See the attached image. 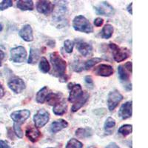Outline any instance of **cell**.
Masks as SVG:
<instances>
[{
	"label": "cell",
	"mask_w": 148,
	"mask_h": 148,
	"mask_svg": "<svg viewBox=\"0 0 148 148\" xmlns=\"http://www.w3.org/2000/svg\"><path fill=\"white\" fill-rule=\"evenodd\" d=\"M50 59L52 64L53 72V75L62 80V82H67V78L66 76V67L67 63L65 60L62 58L60 55L57 52L51 53L50 54Z\"/></svg>",
	"instance_id": "obj_1"
},
{
	"label": "cell",
	"mask_w": 148,
	"mask_h": 148,
	"mask_svg": "<svg viewBox=\"0 0 148 148\" xmlns=\"http://www.w3.org/2000/svg\"><path fill=\"white\" fill-rule=\"evenodd\" d=\"M73 27L76 31L85 34H91L93 32V27L91 25L90 22L82 15H79L73 18Z\"/></svg>",
	"instance_id": "obj_2"
},
{
	"label": "cell",
	"mask_w": 148,
	"mask_h": 148,
	"mask_svg": "<svg viewBox=\"0 0 148 148\" xmlns=\"http://www.w3.org/2000/svg\"><path fill=\"white\" fill-rule=\"evenodd\" d=\"M110 48L113 55V59L117 62H121L130 56V52L126 48H121L115 43H110Z\"/></svg>",
	"instance_id": "obj_3"
},
{
	"label": "cell",
	"mask_w": 148,
	"mask_h": 148,
	"mask_svg": "<svg viewBox=\"0 0 148 148\" xmlns=\"http://www.w3.org/2000/svg\"><path fill=\"white\" fill-rule=\"evenodd\" d=\"M27 57V51L22 46L14 47L10 50V59L16 63H22Z\"/></svg>",
	"instance_id": "obj_4"
},
{
	"label": "cell",
	"mask_w": 148,
	"mask_h": 148,
	"mask_svg": "<svg viewBox=\"0 0 148 148\" xmlns=\"http://www.w3.org/2000/svg\"><path fill=\"white\" fill-rule=\"evenodd\" d=\"M50 119V114L45 109H41L34 116V121L35 127L37 128L43 127L46 125Z\"/></svg>",
	"instance_id": "obj_5"
},
{
	"label": "cell",
	"mask_w": 148,
	"mask_h": 148,
	"mask_svg": "<svg viewBox=\"0 0 148 148\" xmlns=\"http://www.w3.org/2000/svg\"><path fill=\"white\" fill-rule=\"evenodd\" d=\"M123 96L118 90H113L110 92L108 96V107L110 111L114 110L119 104L123 100Z\"/></svg>",
	"instance_id": "obj_6"
},
{
	"label": "cell",
	"mask_w": 148,
	"mask_h": 148,
	"mask_svg": "<svg viewBox=\"0 0 148 148\" xmlns=\"http://www.w3.org/2000/svg\"><path fill=\"white\" fill-rule=\"evenodd\" d=\"M68 88H70V94L69 97H68V101L70 102H76L84 95V92H83L81 84H70L68 85Z\"/></svg>",
	"instance_id": "obj_7"
},
{
	"label": "cell",
	"mask_w": 148,
	"mask_h": 148,
	"mask_svg": "<svg viewBox=\"0 0 148 148\" xmlns=\"http://www.w3.org/2000/svg\"><path fill=\"white\" fill-rule=\"evenodd\" d=\"M9 88L15 93H20L25 89V83L21 78L14 77L9 80L8 83Z\"/></svg>",
	"instance_id": "obj_8"
},
{
	"label": "cell",
	"mask_w": 148,
	"mask_h": 148,
	"mask_svg": "<svg viewBox=\"0 0 148 148\" xmlns=\"http://www.w3.org/2000/svg\"><path fill=\"white\" fill-rule=\"evenodd\" d=\"M96 14L99 15L110 16H113L115 13V10L112 5H110L108 2H101L100 4L94 8Z\"/></svg>",
	"instance_id": "obj_9"
},
{
	"label": "cell",
	"mask_w": 148,
	"mask_h": 148,
	"mask_svg": "<svg viewBox=\"0 0 148 148\" xmlns=\"http://www.w3.org/2000/svg\"><path fill=\"white\" fill-rule=\"evenodd\" d=\"M30 112L28 110H21L13 112L10 115V117L14 121V123L22 125L25 121H26L30 117Z\"/></svg>",
	"instance_id": "obj_10"
},
{
	"label": "cell",
	"mask_w": 148,
	"mask_h": 148,
	"mask_svg": "<svg viewBox=\"0 0 148 148\" xmlns=\"http://www.w3.org/2000/svg\"><path fill=\"white\" fill-rule=\"evenodd\" d=\"M54 5L50 1H38L36 4V10L40 14L48 15L53 11Z\"/></svg>",
	"instance_id": "obj_11"
},
{
	"label": "cell",
	"mask_w": 148,
	"mask_h": 148,
	"mask_svg": "<svg viewBox=\"0 0 148 148\" xmlns=\"http://www.w3.org/2000/svg\"><path fill=\"white\" fill-rule=\"evenodd\" d=\"M96 75L99 76H104V77H108L113 75V67L109 64H101L100 65L97 66L95 67L94 71Z\"/></svg>",
	"instance_id": "obj_12"
},
{
	"label": "cell",
	"mask_w": 148,
	"mask_h": 148,
	"mask_svg": "<svg viewBox=\"0 0 148 148\" xmlns=\"http://www.w3.org/2000/svg\"><path fill=\"white\" fill-rule=\"evenodd\" d=\"M25 135L27 138L32 142H36L39 140L42 136V133L39 131L38 128L32 125H28L26 128Z\"/></svg>",
	"instance_id": "obj_13"
},
{
	"label": "cell",
	"mask_w": 148,
	"mask_h": 148,
	"mask_svg": "<svg viewBox=\"0 0 148 148\" xmlns=\"http://www.w3.org/2000/svg\"><path fill=\"white\" fill-rule=\"evenodd\" d=\"M132 105L133 101H129L121 105L119 112V115L122 119H127L132 116Z\"/></svg>",
	"instance_id": "obj_14"
},
{
	"label": "cell",
	"mask_w": 148,
	"mask_h": 148,
	"mask_svg": "<svg viewBox=\"0 0 148 148\" xmlns=\"http://www.w3.org/2000/svg\"><path fill=\"white\" fill-rule=\"evenodd\" d=\"M20 37L25 42H30L34 40V34L33 29L30 25H25L21 28L18 33Z\"/></svg>",
	"instance_id": "obj_15"
},
{
	"label": "cell",
	"mask_w": 148,
	"mask_h": 148,
	"mask_svg": "<svg viewBox=\"0 0 148 148\" xmlns=\"http://www.w3.org/2000/svg\"><path fill=\"white\" fill-rule=\"evenodd\" d=\"M76 48L79 51V52L84 57H87L92 53V45L89 43L84 42V41H79L77 42V45H76Z\"/></svg>",
	"instance_id": "obj_16"
},
{
	"label": "cell",
	"mask_w": 148,
	"mask_h": 148,
	"mask_svg": "<svg viewBox=\"0 0 148 148\" xmlns=\"http://www.w3.org/2000/svg\"><path fill=\"white\" fill-rule=\"evenodd\" d=\"M68 127V123L64 119H59L53 121L51 125V131L53 133H56Z\"/></svg>",
	"instance_id": "obj_17"
},
{
	"label": "cell",
	"mask_w": 148,
	"mask_h": 148,
	"mask_svg": "<svg viewBox=\"0 0 148 148\" xmlns=\"http://www.w3.org/2000/svg\"><path fill=\"white\" fill-rule=\"evenodd\" d=\"M67 104L64 99H62L60 102L54 105L53 108L54 114L57 115V116H62L67 112Z\"/></svg>",
	"instance_id": "obj_18"
},
{
	"label": "cell",
	"mask_w": 148,
	"mask_h": 148,
	"mask_svg": "<svg viewBox=\"0 0 148 148\" xmlns=\"http://www.w3.org/2000/svg\"><path fill=\"white\" fill-rule=\"evenodd\" d=\"M62 93H54V92H51L48 93L45 101H47L49 105H56L59 102H60L62 100Z\"/></svg>",
	"instance_id": "obj_19"
},
{
	"label": "cell",
	"mask_w": 148,
	"mask_h": 148,
	"mask_svg": "<svg viewBox=\"0 0 148 148\" xmlns=\"http://www.w3.org/2000/svg\"><path fill=\"white\" fill-rule=\"evenodd\" d=\"M93 130L90 127H81L76 130V136L79 138H87L92 136Z\"/></svg>",
	"instance_id": "obj_20"
},
{
	"label": "cell",
	"mask_w": 148,
	"mask_h": 148,
	"mask_svg": "<svg viewBox=\"0 0 148 148\" xmlns=\"http://www.w3.org/2000/svg\"><path fill=\"white\" fill-rule=\"evenodd\" d=\"M16 6L21 10H33L34 8L32 0H19L17 2Z\"/></svg>",
	"instance_id": "obj_21"
},
{
	"label": "cell",
	"mask_w": 148,
	"mask_h": 148,
	"mask_svg": "<svg viewBox=\"0 0 148 148\" xmlns=\"http://www.w3.org/2000/svg\"><path fill=\"white\" fill-rule=\"evenodd\" d=\"M89 99V94H88L87 92H84V95L82 96V97L80 98L79 100L76 101V102H74L73 105L71 108V110L72 112H76V111L79 110L87 102L88 99Z\"/></svg>",
	"instance_id": "obj_22"
},
{
	"label": "cell",
	"mask_w": 148,
	"mask_h": 148,
	"mask_svg": "<svg viewBox=\"0 0 148 148\" xmlns=\"http://www.w3.org/2000/svg\"><path fill=\"white\" fill-rule=\"evenodd\" d=\"M49 93V89L47 87L45 86L42 89L39 90V92L36 93V100L39 104H43L45 101L46 98H47V95Z\"/></svg>",
	"instance_id": "obj_23"
},
{
	"label": "cell",
	"mask_w": 148,
	"mask_h": 148,
	"mask_svg": "<svg viewBox=\"0 0 148 148\" xmlns=\"http://www.w3.org/2000/svg\"><path fill=\"white\" fill-rule=\"evenodd\" d=\"M115 126H116V121H115L114 119L111 118V117H108L106 119V121H105V122H104V129L106 134H112Z\"/></svg>",
	"instance_id": "obj_24"
},
{
	"label": "cell",
	"mask_w": 148,
	"mask_h": 148,
	"mask_svg": "<svg viewBox=\"0 0 148 148\" xmlns=\"http://www.w3.org/2000/svg\"><path fill=\"white\" fill-rule=\"evenodd\" d=\"M113 34V27L110 24H107L103 27L101 32V37L102 39H110Z\"/></svg>",
	"instance_id": "obj_25"
},
{
	"label": "cell",
	"mask_w": 148,
	"mask_h": 148,
	"mask_svg": "<svg viewBox=\"0 0 148 148\" xmlns=\"http://www.w3.org/2000/svg\"><path fill=\"white\" fill-rule=\"evenodd\" d=\"M39 58V51L38 49L30 48V55H29L27 63L28 64H35Z\"/></svg>",
	"instance_id": "obj_26"
},
{
	"label": "cell",
	"mask_w": 148,
	"mask_h": 148,
	"mask_svg": "<svg viewBox=\"0 0 148 148\" xmlns=\"http://www.w3.org/2000/svg\"><path fill=\"white\" fill-rule=\"evenodd\" d=\"M39 71L43 73H47L50 71L51 66H50L48 61L45 57H42V59H40V62H39Z\"/></svg>",
	"instance_id": "obj_27"
},
{
	"label": "cell",
	"mask_w": 148,
	"mask_h": 148,
	"mask_svg": "<svg viewBox=\"0 0 148 148\" xmlns=\"http://www.w3.org/2000/svg\"><path fill=\"white\" fill-rule=\"evenodd\" d=\"M118 73L119 79L122 82H127L129 80V74L125 71L124 66L119 65L118 67Z\"/></svg>",
	"instance_id": "obj_28"
},
{
	"label": "cell",
	"mask_w": 148,
	"mask_h": 148,
	"mask_svg": "<svg viewBox=\"0 0 148 148\" xmlns=\"http://www.w3.org/2000/svg\"><path fill=\"white\" fill-rule=\"evenodd\" d=\"M133 130V125H124L119 129V133L121 134L123 136H127L132 133Z\"/></svg>",
	"instance_id": "obj_29"
},
{
	"label": "cell",
	"mask_w": 148,
	"mask_h": 148,
	"mask_svg": "<svg viewBox=\"0 0 148 148\" xmlns=\"http://www.w3.org/2000/svg\"><path fill=\"white\" fill-rule=\"evenodd\" d=\"M83 145L81 141L76 138H71L67 141L66 148H82Z\"/></svg>",
	"instance_id": "obj_30"
},
{
	"label": "cell",
	"mask_w": 148,
	"mask_h": 148,
	"mask_svg": "<svg viewBox=\"0 0 148 148\" xmlns=\"http://www.w3.org/2000/svg\"><path fill=\"white\" fill-rule=\"evenodd\" d=\"M101 61V59L100 58H98V57H95V58H92V59H90V60L87 61L84 64V68L86 70H88L91 67H92L93 66L96 65V64H98L99 62H100Z\"/></svg>",
	"instance_id": "obj_31"
},
{
	"label": "cell",
	"mask_w": 148,
	"mask_h": 148,
	"mask_svg": "<svg viewBox=\"0 0 148 148\" xmlns=\"http://www.w3.org/2000/svg\"><path fill=\"white\" fill-rule=\"evenodd\" d=\"M73 47L74 42L70 40V39H67V40L64 41V47L66 52L68 53H71L73 52Z\"/></svg>",
	"instance_id": "obj_32"
},
{
	"label": "cell",
	"mask_w": 148,
	"mask_h": 148,
	"mask_svg": "<svg viewBox=\"0 0 148 148\" xmlns=\"http://www.w3.org/2000/svg\"><path fill=\"white\" fill-rule=\"evenodd\" d=\"M13 6V1L10 0H4L2 2H0V11L5 10L8 8Z\"/></svg>",
	"instance_id": "obj_33"
},
{
	"label": "cell",
	"mask_w": 148,
	"mask_h": 148,
	"mask_svg": "<svg viewBox=\"0 0 148 148\" xmlns=\"http://www.w3.org/2000/svg\"><path fill=\"white\" fill-rule=\"evenodd\" d=\"M14 133L16 135V136L19 138H22L23 137V132L22 130V128H21V125H17L16 123L14 124Z\"/></svg>",
	"instance_id": "obj_34"
},
{
	"label": "cell",
	"mask_w": 148,
	"mask_h": 148,
	"mask_svg": "<svg viewBox=\"0 0 148 148\" xmlns=\"http://www.w3.org/2000/svg\"><path fill=\"white\" fill-rule=\"evenodd\" d=\"M84 82H85L86 84L88 85V88H93V86H94V84H93V80H92V77L90 76H87L84 78Z\"/></svg>",
	"instance_id": "obj_35"
},
{
	"label": "cell",
	"mask_w": 148,
	"mask_h": 148,
	"mask_svg": "<svg viewBox=\"0 0 148 148\" xmlns=\"http://www.w3.org/2000/svg\"><path fill=\"white\" fill-rule=\"evenodd\" d=\"M73 69L76 71V72H80V71H82L83 68L81 66V64H80V63H79L78 61H76V62H74L73 64Z\"/></svg>",
	"instance_id": "obj_36"
},
{
	"label": "cell",
	"mask_w": 148,
	"mask_h": 148,
	"mask_svg": "<svg viewBox=\"0 0 148 148\" xmlns=\"http://www.w3.org/2000/svg\"><path fill=\"white\" fill-rule=\"evenodd\" d=\"M103 23H104V19L102 18L97 17L94 19V25L96 27H100V26L102 25Z\"/></svg>",
	"instance_id": "obj_37"
},
{
	"label": "cell",
	"mask_w": 148,
	"mask_h": 148,
	"mask_svg": "<svg viewBox=\"0 0 148 148\" xmlns=\"http://www.w3.org/2000/svg\"><path fill=\"white\" fill-rule=\"evenodd\" d=\"M125 69L127 70L129 72L132 73V62H127L126 64H125Z\"/></svg>",
	"instance_id": "obj_38"
},
{
	"label": "cell",
	"mask_w": 148,
	"mask_h": 148,
	"mask_svg": "<svg viewBox=\"0 0 148 148\" xmlns=\"http://www.w3.org/2000/svg\"><path fill=\"white\" fill-rule=\"evenodd\" d=\"M0 148H10V146L8 145L7 142L2 141V140H0Z\"/></svg>",
	"instance_id": "obj_39"
},
{
	"label": "cell",
	"mask_w": 148,
	"mask_h": 148,
	"mask_svg": "<svg viewBox=\"0 0 148 148\" xmlns=\"http://www.w3.org/2000/svg\"><path fill=\"white\" fill-rule=\"evenodd\" d=\"M106 148H120L118 145H116V143L115 142H111L110 143L108 146L106 147Z\"/></svg>",
	"instance_id": "obj_40"
},
{
	"label": "cell",
	"mask_w": 148,
	"mask_h": 148,
	"mask_svg": "<svg viewBox=\"0 0 148 148\" xmlns=\"http://www.w3.org/2000/svg\"><path fill=\"white\" fill-rule=\"evenodd\" d=\"M5 96V90H4L3 86L0 83V99H2Z\"/></svg>",
	"instance_id": "obj_41"
},
{
	"label": "cell",
	"mask_w": 148,
	"mask_h": 148,
	"mask_svg": "<svg viewBox=\"0 0 148 148\" xmlns=\"http://www.w3.org/2000/svg\"><path fill=\"white\" fill-rule=\"evenodd\" d=\"M4 58H5V53L2 50H0V67L2 66V62Z\"/></svg>",
	"instance_id": "obj_42"
},
{
	"label": "cell",
	"mask_w": 148,
	"mask_h": 148,
	"mask_svg": "<svg viewBox=\"0 0 148 148\" xmlns=\"http://www.w3.org/2000/svg\"><path fill=\"white\" fill-rule=\"evenodd\" d=\"M132 6H133V3H130V4L129 5H128V7H127V11L129 12L130 14H133V12H132Z\"/></svg>",
	"instance_id": "obj_43"
},
{
	"label": "cell",
	"mask_w": 148,
	"mask_h": 148,
	"mask_svg": "<svg viewBox=\"0 0 148 148\" xmlns=\"http://www.w3.org/2000/svg\"><path fill=\"white\" fill-rule=\"evenodd\" d=\"M2 29H3V26H2V24H0V31H2Z\"/></svg>",
	"instance_id": "obj_44"
},
{
	"label": "cell",
	"mask_w": 148,
	"mask_h": 148,
	"mask_svg": "<svg viewBox=\"0 0 148 148\" xmlns=\"http://www.w3.org/2000/svg\"><path fill=\"white\" fill-rule=\"evenodd\" d=\"M48 148H59V147H48Z\"/></svg>",
	"instance_id": "obj_45"
},
{
	"label": "cell",
	"mask_w": 148,
	"mask_h": 148,
	"mask_svg": "<svg viewBox=\"0 0 148 148\" xmlns=\"http://www.w3.org/2000/svg\"><path fill=\"white\" fill-rule=\"evenodd\" d=\"M89 148H93V147H89Z\"/></svg>",
	"instance_id": "obj_46"
}]
</instances>
